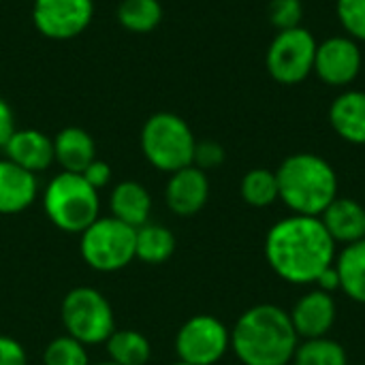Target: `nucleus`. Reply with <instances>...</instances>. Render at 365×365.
I'll return each mask as SVG.
<instances>
[{"label": "nucleus", "instance_id": "f257e3e1", "mask_svg": "<svg viewBox=\"0 0 365 365\" xmlns=\"http://www.w3.org/2000/svg\"><path fill=\"white\" fill-rule=\"evenodd\" d=\"M336 255L338 244L317 216L291 214L272 225L265 235V259L272 272L295 287L314 284L334 265Z\"/></svg>", "mask_w": 365, "mask_h": 365}, {"label": "nucleus", "instance_id": "f03ea898", "mask_svg": "<svg viewBox=\"0 0 365 365\" xmlns=\"http://www.w3.org/2000/svg\"><path fill=\"white\" fill-rule=\"evenodd\" d=\"M297 344L289 312L276 304L248 308L231 329V351L244 365H291Z\"/></svg>", "mask_w": 365, "mask_h": 365}, {"label": "nucleus", "instance_id": "7ed1b4c3", "mask_svg": "<svg viewBox=\"0 0 365 365\" xmlns=\"http://www.w3.org/2000/svg\"><path fill=\"white\" fill-rule=\"evenodd\" d=\"M280 201L299 216H321L338 199V173L329 160L312 152L287 156L276 169Z\"/></svg>", "mask_w": 365, "mask_h": 365}, {"label": "nucleus", "instance_id": "20e7f679", "mask_svg": "<svg viewBox=\"0 0 365 365\" xmlns=\"http://www.w3.org/2000/svg\"><path fill=\"white\" fill-rule=\"evenodd\" d=\"M45 216L64 233H83L101 212L98 190H94L81 173L62 171L47 184L43 192Z\"/></svg>", "mask_w": 365, "mask_h": 365}, {"label": "nucleus", "instance_id": "39448f33", "mask_svg": "<svg viewBox=\"0 0 365 365\" xmlns=\"http://www.w3.org/2000/svg\"><path fill=\"white\" fill-rule=\"evenodd\" d=\"M197 139L184 118L171 111L150 115L141 128V150L145 160L165 173L192 165Z\"/></svg>", "mask_w": 365, "mask_h": 365}, {"label": "nucleus", "instance_id": "423d86ee", "mask_svg": "<svg viewBox=\"0 0 365 365\" xmlns=\"http://www.w3.org/2000/svg\"><path fill=\"white\" fill-rule=\"evenodd\" d=\"M79 237L81 259L96 272H120L135 261L137 229L120 222L113 216H98Z\"/></svg>", "mask_w": 365, "mask_h": 365}, {"label": "nucleus", "instance_id": "0eeeda50", "mask_svg": "<svg viewBox=\"0 0 365 365\" xmlns=\"http://www.w3.org/2000/svg\"><path fill=\"white\" fill-rule=\"evenodd\" d=\"M62 325L66 336L83 346L103 344L115 331L113 308L107 297L92 287H77L68 291L60 306Z\"/></svg>", "mask_w": 365, "mask_h": 365}, {"label": "nucleus", "instance_id": "6e6552de", "mask_svg": "<svg viewBox=\"0 0 365 365\" xmlns=\"http://www.w3.org/2000/svg\"><path fill=\"white\" fill-rule=\"evenodd\" d=\"M317 45L314 34L304 26L280 30L265 53L269 77L282 86H297L306 81L310 73H314Z\"/></svg>", "mask_w": 365, "mask_h": 365}, {"label": "nucleus", "instance_id": "1a4fd4ad", "mask_svg": "<svg viewBox=\"0 0 365 365\" xmlns=\"http://www.w3.org/2000/svg\"><path fill=\"white\" fill-rule=\"evenodd\" d=\"M229 351L231 331L212 314L190 317L175 336V353L184 364L216 365Z\"/></svg>", "mask_w": 365, "mask_h": 365}, {"label": "nucleus", "instance_id": "9d476101", "mask_svg": "<svg viewBox=\"0 0 365 365\" xmlns=\"http://www.w3.org/2000/svg\"><path fill=\"white\" fill-rule=\"evenodd\" d=\"M94 17V0H34L32 21L53 41H68L86 32Z\"/></svg>", "mask_w": 365, "mask_h": 365}, {"label": "nucleus", "instance_id": "9b49d317", "mask_svg": "<svg viewBox=\"0 0 365 365\" xmlns=\"http://www.w3.org/2000/svg\"><path fill=\"white\" fill-rule=\"evenodd\" d=\"M364 66V53L355 38L340 34L329 36L317 45L314 58V73L317 77L331 88H346L351 86Z\"/></svg>", "mask_w": 365, "mask_h": 365}, {"label": "nucleus", "instance_id": "f8f14e48", "mask_svg": "<svg viewBox=\"0 0 365 365\" xmlns=\"http://www.w3.org/2000/svg\"><path fill=\"white\" fill-rule=\"evenodd\" d=\"M289 317L299 340L325 338L336 325L338 304L331 293L312 289L295 302Z\"/></svg>", "mask_w": 365, "mask_h": 365}, {"label": "nucleus", "instance_id": "ddd939ff", "mask_svg": "<svg viewBox=\"0 0 365 365\" xmlns=\"http://www.w3.org/2000/svg\"><path fill=\"white\" fill-rule=\"evenodd\" d=\"M207 199H210V180L205 171L190 165L169 173V182L165 186V203L175 216L188 218L199 214L205 207Z\"/></svg>", "mask_w": 365, "mask_h": 365}, {"label": "nucleus", "instance_id": "4468645a", "mask_svg": "<svg viewBox=\"0 0 365 365\" xmlns=\"http://www.w3.org/2000/svg\"><path fill=\"white\" fill-rule=\"evenodd\" d=\"M4 154L17 167L41 173L51 167L53 158V139L36 128H17L4 145Z\"/></svg>", "mask_w": 365, "mask_h": 365}, {"label": "nucleus", "instance_id": "2eb2a0df", "mask_svg": "<svg viewBox=\"0 0 365 365\" xmlns=\"http://www.w3.org/2000/svg\"><path fill=\"white\" fill-rule=\"evenodd\" d=\"M38 192L36 175L17 167L9 158L0 160V216L26 212Z\"/></svg>", "mask_w": 365, "mask_h": 365}, {"label": "nucleus", "instance_id": "dca6fc26", "mask_svg": "<svg viewBox=\"0 0 365 365\" xmlns=\"http://www.w3.org/2000/svg\"><path fill=\"white\" fill-rule=\"evenodd\" d=\"M319 218L336 244L349 246L365 240V205L355 199L338 197Z\"/></svg>", "mask_w": 365, "mask_h": 365}, {"label": "nucleus", "instance_id": "f3484780", "mask_svg": "<svg viewBox=\"0 0 365 365\" xmlns=\"http://www.w3.org/2000/svg\"><path fill=\"white\" fill-rule=\"evenodd\" d=\"M329 124L342 141L353 145H365L364 90H346L338 94L329 107Z\"/></svg>", "mask_w": 365, "mask_h": 365}, {"label": "nucleus", "instance_id": "a211bd4d", "mask_svg": "<svg viewBox=\"0 0 365 365\" xmlns=\"http://www.w3.org/2000/svg\"><path fill=\"white\" fill-rule=\"evenodd\" d=\"M109 210H111V216L118 218L120 222H124L133 229H139L145 222H150L152 197L143 184L124 180L111 190Z\"/></svg>", "mask_w": 365, "mask_h": 365}, {"label": "nucleus", "instance_id": "6ab92c4d", "mask_svg": "<svg viewBox=\"0 0 365 365\" xmlns=\"http://www.w3.org/2000/svg\"><path fill=\"white\" fill-rule=\"evenodd\" d=\"M53 158L62 171L81 173L94 158L96 145L88 130L79 126H66L53 137Z\"/></svg>", "mask_w": 365, "mask_h": 365}, {"label": "nucleus", "instance_id": "aec40b11", "mask_svg": "<svg viewBox=\"0 0 365 365\" xmlns=\"http://www.w3.org/2000/svg\"><path fill=\"white\" fill-rule=\"evenodd\" d=\"M334 267L340 278V291L355 304H365V240L342 246Z\"/></svg>", "mask_w": 365, "mask_h": 365}, {"label": "nucleus", "instance_id": "412c9836", "mask_svg": "<svg viewBox=\"0 0 365 365\" xmlns=\"http://www.w3.org/2000/svg\"><path fill=\"white\" fill-rule=\"evenodd\" d=\"M175 252V235L158 222H145L137 229L135 259L148 265H163Z\"/></svg>", "mask_w": 365, "mask_h": 365}, {"label": "nucleus", "instance_id": "4be33fe9", "mask_svg": "<svg viewBox=\"0 0 365 365\" xmlns=\"http://www.w3.org/2000/svg\"><path fill=\"white\" fill-rule=\"evenodd\" d=\"M105 344L109 361L118 365H148L152 357L150 340L137 329H115Z\"/></svg>", "mask_w": 365, "mask_h": 365}, {"label": "nucleus", "instance_id": "5701e85b", "mask_svg": "<svg viewBox=\"0 0 365 365\" xmlns=\"http://www.w3.org/2000/svg\"><path fill=\"white\" fill-rule=\"evenodd\" d=\"M118 21L128 32L148 34L163 21V4L158 0H122Z\"/></svg>", "mask_w": 365, "mask_h": 365}, {"label": "nucleus", "instance_id": "b1692460", "mask_svg": "<svg viewBox=\"0 0 365 365\" xmlns=\"http://www.w3.org/2000/svg\"><path fill=\"white\" fill-rule=\"evenodd\" d=\"M291 365H349V353L329 336L302 340Z\"/></svg>", "mask_w": 365, "mask_h": 365}, {"label": "nucleus", "instance_id": "393cba45", "mask_svg": "<svg viewBox=\"0 0 365 365\" xmlns=\"http://www.w3.org/2000/svg\"><path fill=\"white\" fill-rule=\"evenodd\" d=\"M240 195L244 203H248L250 207H269L280 199L276 171L261 169V167L250 169L248 173H244L240 182Z\"/></svg>", "mask_w": 365, "mask_h": 365}, {"label": "nucleus", "instance_id": "a878e982", "mask_svg": "<svg viewBox=\"0 0 365 365\" xmlns=\"http://www.w3.org/2000/svg\"><path fill=\"white\" fill-rule=\"evenodd\" d=\"M43 365H90L88 351L71 336H60L45 346Z\"/></svg>", "mask_w": 365, "mask_h": 365}, {"label": "nucleus", "instance_id": "bb28decb", "mask_svg": "<svg viewBox=\"0 0 365 365\" xmlns=\"http://www.w3.org/2000/svg\"><path fill=\"white\" fill-rule=\"evenodd\" d=\"M336 13L346 36L365 41V0H336Z\"/></svg>", "mask_w": 365, "mask_h": 365}, {"label": "nucleus", "instance_id": "cd10ccee", "mask_svg": "<svg viewBox=\"0 0 365 365\" xmlns=\"http://www.w3.org/2000/svg\"><path fill=\"white\" fill-rule=\"evenodd\" d=\"M269 13V21L272 26L280 32V30H291L302 26V17H304V4L302 0H272L267 6Z\"/></svg>", "mask_w": 365, "mask_h": 365}, {"label": "nucleus", "instance_id": "c85d7f7f", "mask_svg": "<svg viewBox=\"0 0 365 365\" xmlns=\"http://www.w3.org/2000/svg\"><path fill=\"white\" fill-rule=\"evenodd\" d=\"M225 158H227L225 148L218 141L205 139V141H197L195 156H192V165L207 173L210 169H218L225 163Z\"/></svg>", "mask_w": 365, "mask_h": 365}, {"label": "nucleus", "instance_id": "c756f323", "mask_svg": "<svg viewBox=\"0 0 365 365\" xmlns=\"http://www.w3.org/2000/svg\"><path fill=\"white\" fill-rule=\"evenodd\" d=\"M0 365H28V355L15 338L0 336Z\"/></svg>", "mask_w": 365, "mask_h": 365}, {"label": "nucleus", "instance_id": "7c9ffc66", "mask_svg": "<svg viewBox=\"0 0 365 365\" xmlns=\"http://www.w3.org/2000/svg\"><path fill=\"white\" fill-rule=\"evenodd\" d=\"M81 175H83V180H86L94 190H101V188H105V186L111 182V167H109L105 160L94 158V160L81 171Z\"/></svg>", "mask_w": 365, "mask_h": 365}, {"label": "nucleus", "instance_id": "2f4dec72", "mask_svg": "<svg viewBox=\"0 0 365 365\" xmlns=\"http://www.w3.org/2000/svg\"><path fill=\"white\" fill-rule=\"evenodd\" d=\"M15 115L13 109L9 107V103L4 98H0V150H4L6 141L11 139V135L15 133Z\"/></svg>", "mask_w": 365, "mask_h": 365}, {"label": "nucleus", "instance_id": "473e14b6", "mask_svg": "<svg viewBox=\"0 0 365 365\" xmlns=\"http://www.w3.org/2000/svg\"><path fill=\"white\" fill-rule=\"evenodd\" d=\"M317 289H321V291H325V293H336V291H340V278H338V272H336V267L334 265H329L319 278H317Z\"/></svg>", "mask_w": 365, "mask_h": 365}, {"label": "nucleus", "instance_id": "72a5a7b5", "mask_svg": "<svg viewBox=\"0 0 365 365\" xmlns=\"http://www.w3.org/2000/svg\"><path fill=\"white\" fill-rule=\"evenodd\" d=\"M96 365H118V364H113V361H103V364H96Z\"/></svg>", "mask_w": 365, "mask_h": 365}, {"label": "nucleus", "instance_id": "f704fd0d", "mask_svg": "<svg viewBox=\"0 0 365 365\" xmlns=\"http://www.w3.org/2000/svg\"><path fill=\"white\" fill-rule=\"evenodd\" d=\"M173 365H190V364H184V361H178V364H173Z\"/></svg>", "mask_w": 365, "mask_h": 365}]
</instances>
